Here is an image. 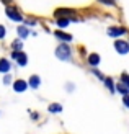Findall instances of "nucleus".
<instances>
[{
  "label": "nucleus",
  "mask_w": 129,
  "mask_h": 134,
  "mask_svg": "<svg viewBox=\"0 0 129 134\" xmlns=\"http://www.w3.org/2000/svg\"><path fill=\"white\" fill-rule=\"evenodd\" d=\"M2 2H3V3H8V2H12V0H2Z\"/></svg>",
  "instance_id": "obj_21"
},
{
  "label": "nucleus",
  "mask_w": 129,
  "mask_h": 134,
  "mask_svg": "<svg viewBox=\"0 0 129 134\" xmlns=\"http://www.w3.org/2000/svg\"><path fill=\"white\" fill-rule=\"evenodd\" d=\"M13 59H16V62L20 65H26V62H28V57H26V54H23V52H13Z\"/></svg>",
  "instance_id": "obj_4"
},
{
  "label": "nucleus",
  "mask_w": 129,
  "mask_h": 134,
  "mask_svg": "<svg viewBox=\"0 0 129 134\" xmlns=\"http://www.w3.org/2000/svg\"><path fill=\"white\" fill-rule=\"evenodd\" d=\"M49 111H51V113H54V111H56V113H57V111H62V106H60L59 103H54V105L49 106Z\"/></svg>",
  "instance_id": "obj_13"
},
{
  "label": "nucleus",
  "mask_w": 129,
  "mask_h": 134,
  "mask_svg": "<svg viewBox=\"0 0 129 134\" xmlns=\"http://www.w3.org/2000/svg\"><path fill=\"white\" fill-rule=\"evenodd\" d=\"M105 85L110 88V92H114V87H113V82H111V79H106L105 80Z\"/></svg>",
  "instance_id": "obj_15"
},
{
  "label": "nucleus",
  "mask_w": 129,
  "mask_h": 134,
  "mask_svg": "<svg viewBox=\"0 0 129 134\" xmlns=\"http://www.w3.org/2000/svg\"><path fill=\"white\" fill-rule=\"evenodd\" d=\"M13 88H15V92H25L26 88H28V83L25 82V80H15V83H13Z\"/></svg>",
  "instance_id": "obj_5"
},
{
  "label": "nucleus",
  "mask_w": 129,
  "mask_h": 134,
  "mask_svg": "<svg viewBox=\"0 0 129 134\" xmlns=\"http://www.w3.org/2000/svg\"><path fill=\"white\" fill-rule=\"evenodd\" d=\"M114 49H116L119 54H127L129 52V44L126 41H114Z\"/></svg>",
  "instance_id": "obj_3"
},
{
  "label": "nucleus",
  "mask_w": 129,
  "mask_h": 134,
  "mask_svg": "<svg viewBox=\"0 0 129 134\" xmlns=\"http://www.w3.org/2000/svg\"><path fill=\"white\" fill-rule=\"evenodd\" d=\"M10 70V64L7 59H0V72H8Z\"/></svg>",
  "instance_id": "obj_7"
},
{
  "label": "nucleus",
  "mask_w": 129,
  "mask_h": 134,
  "mask_svg": "<svg viewBox=\"0 0 129 134\" xmlns=\"http://www.w3.org/2000/svg\"><path fill=\"white\" fill-rule=\"evenodd\" d=\"M5 13L8 15V18H10V20H15V21H21V20H23V16L20 15V13H18V10H15L13 7H7Z\"/></svg>",
  "instance_id": "obj_2"
},
{
  "label": "nucleus",
  "mask_w": 129,
  "mask_h": 134,
  "mask_svg": "<svg viewBox=\"0 0 129 134\" xmlns=\"http://www.w3.org/2000/svg\"><path fill=\"white\" fill-rule=\"evenodd\" d=\"M56 54H57L59 59H69L70 57V49L67 48V44H60L56 49Z\"/></svg>",
  "instance_id": "obj_1"
},
{
  "label": "nucleus",
  "mask_w": 129,
  "mask_h": 134,
  "mask_svg": "<svg viewBox=\"0 0 129 134\" xmlns=\"http://www.w3.org/2000/svg\"><path fill=\"white\" fill-rule=\"evenodd\" d=\"M57 25L64 28V26H67V25H69V20H67V18H59V20H57Z\"/></svg>",
  "instance_id": "obj_14"
},
{
  "label": "nucleus",
  "mask_w": 129,
  "mask_h": 134,
  "mask_svg": "<svg viewBox=\"0 0 129 134\" xmlns=\"http://www.w3.org/2000/svg\"><path fill=\"white\" fill-rule=\"evenodd\" d=\"M123 102H124V105H126L127 108H129V95H126V97L123 98Z\"/></svg>",
  "instance_id": "obj_20"
},
{
  "label": "nucleus",
  "mask_w": 129,
  "mask_h": 134,
  "mask_svg": "<svg viewBox=\"0 0 129 134\" xmlns=\"http://www.w3.org/2000/svg\"><path fill=\"white\" fill-rule=\"evenodd\" d=\"M18 35H20V36H21V38H26V36H28V35H30V31H28V30H26V28H25V26H20V28H18Z\"/></svg>",
  "instance_id": "obj_12"
},
{
  "label": "nucleus",
  "mask_w": 129,
  "mask_h": 134,
  "mask_svg": "<svg viewBox=\"0 0 129 134\" xmlns=\"http://www.w3.org/2000/svg\"><path fill=\"white\" fill-rule=\"evenodd\" d=\"M101 3H106V5H114V0H98Z\"/></svg>",
  "instance_id": "obj_18"
},
{
  "label": "nucleus",
  "mask_w": 129,
  "mask_h": 134,
  "mask_svg": "<svg viewBox=\"0 0 129 134\" xmlns=\"http://www.w3.org/2000/svg\"><path fill=\"white\" fill-rule=\"evenodd\" d=\"M30 85L36 88V87L39 85V77H38V75H31V77H30Z\"/></svg>",
  "instance_id": "obj_10"
},
{
  "label": "nucleus",
  "mask_w": 129,
  "mask_h": 134,
  "mask_svg": "<svg viewBox=\"0 0 129 134\" xmlns=\"http://www.w3.org/2000/svg\"><path fill=\"white\" fill-rule=\"evenodd\" d=\"M3 36H5V28H3L2 25H0V39H2Z\"/></svg>",
  "instance_id": "obj_19"
},
{
  "label": "nucleus",
  "mask_w": 129,
  "mask_h": 134,
  "mask_svg": "<svg viewBox=\"0 0 129 134\" xmlns=\"http://www.w3.org/2000/svg\"><path fill=\"white\" fill-rule=\"evenodd\" d=\"M69 13H72V12H70V10H57V12H56V15L60 16V15H69Z\"/></svg>",
  "instance_id": "obj_17"
},
{
  "label": "nucleus",
  "mask_w": 129,
  "mask_h": 134,
  "mask_svg": "<svg viewBox=\"0 0 129 134\" xmlns=\"http://www.w3.org/2000/svg\"><path fill=\"white\" fill-rule=\"evenodd\" d=\"M88 62H90L92 65H97L100 62V56L98 54H90V56H88Z\"/></svg>",
  "instance_id": "obj_9"
},
{
  "label": "nucleus",
  "mask_w": 129,
  "mask_h": 134,
  "mask_svg": "<svg viewBox=\"0 0 129 134\" xmlns=\"http://www.w3.org/2000/svg\"><path fill=\"white\" fill-rule=\"evenodd\" d=\"M121 79H123V83L129 87V75H127V74H123V75H121Z\"/></svg>",
  "instance_id": "obj_16"
},
{
  "label": "nucleus",
  "mask_w": 129,
  "mask_h": 134,
  "mask_svg": "<svg viewBox=\"0 0 129 134\" xmlns=\"http://www.w3.org/2000/svg\"><path fill=\"white\" fill-rule=\"evenodd\" d=\"M54 35H56L59 39H64V41H70V39H72V36H70V35H65V33H62V31H56Z\"/></svg>",
  "instance_id": "obj_8"
},
{
  "label": "nucleus",
  "mask_w": 129,
  "mask_h": 134,
  "mask_svg": "<svg viewBox=\"0 0 129 134\" xmlns=\"http://www.w3.org/2000/svg\"><path fill=\"white\" fill-rule=\"evenodd\" d=\"M126 30L124 28H110L108 30V35L110 36H121V35H124Z\"/></svg>",
  "instance_id": "obj_6"
},
{
  "label": "nucleus",
  "mask_w": 129,
  "mask_h": 134,
  "mask_svg": "<svg viewBox=\"0 0 129 134\" xmlns=\"http://www.w3.org/2000/svg\"><path fill=\"white\" fill-rule=\"evenodd\" d=\"M116 90H118L119 93H123L124 97L127 95V87H126L124 83H118V87H116Z\"/></svg>",
  "instance_id": "obj_11"
}]
</instances>
